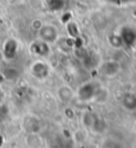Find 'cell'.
Wrapping results in <instances>:
<instances>
[{"instance_id":"obj_1","label":"cell","mask_w":136,"mask_h":148,"mask_svg":"<svg viewBox=\"0 0 136 148\" xmlns=\"http://www.w3.org/2000/svg\"><path fill=\"white\" fill-rule=\"evenodd\" d=\"M100 84L93 82V81H89L80 86L78 90H77V98L80 101L82 102H87V101H92V99L94 98V95L96 93V90L99 89Z\"/></svg>"},{"instance_id":"obj_2","label":"cell","mask_w":136,"mask_h":148,"mask_svg":"<svg viewBox=\"0 0 136 148\" xmlns=\"http://www.w3.org/2000/svg\"><path fill=\"white\" fill-rule=\"evenodd\" d=\"M37 33H39V40L47 42L48 45L57 42L59 39L58 29L52 24H43L42 28Z\"/></svg>"},{"instance_id":"obj_3","label":"cell","mask_w":136,"mask_h":148,"mask_svg":"<svg viewBox=\"0 0 136 148\" xmlns=\"http://www.w3.org/2000/svg\"><path fill=\"white\" fill-rule=\"evenodd\" d=\"M51 69L47 63H45L42 60H36L33 63V65L30 66V73L32 76L37 78V79H45L49 76Z\"/></svg>"},{"instance_id":"obj_4","label":"cell","mask_w":136,"mask_h":148,"mask_svg":"<svg viewBox=\"0 0 136 148\" xmlns=\"http://www.w3.org/2000/svg\"><path fill=\"white\" fill-rule=\"evenodd\" d=\"M3 57L6 60H12L18 53V42L14 39H7L3 45Z\"/></svg>"},{"instance_id":"obj_5","label":"cell","mask_w":136,"mask_h":148,"mask_svg":"<svg viewBox=\"0 0 136 148\" xmlns=\"http://www.w3.org/2000/svg\"><path fill=\"white\" fill-rule=\"evenodd\" d=\"M120 39L123 41V45L126 47H133L136 43V29L131 27H123L118 33Z\"/></svg>"},{"instance_id":"obj_6","label":"cell","mask_w":136,"mask_h":148,"mask_svg":"<svg viewBox=\"0 0 136 148\" xmlns=\"http://www.w3.org/2000/svg\"><path fill=\"white\" fill-rule=\"evenodd\" d=\"M99 70L105 77H115L120 71V65L116 60H107L100 65Z\"/></svg>"},{"instance_id":"obj_7","label":"cell","mask_w":136,"mask_h":148,"mask_svg":"<svg viewBox=\"0 0 136 148\" xmlns=\"http://www.w3.org/2000/svg\"><path fill=\"white\" fill-rule=\"evenodd\" d=\"M29 51H30V53H33L34 56H37V57H47L51 53L49 45L47 42H43L41 40H36L32 42Z\"/></svg>"},{"instance_id":"obj_8","label":"cell","mask_w":136,"mask_h":148,"mask_svg":"<svg viewBox=\"0 0 136 148\" xmlns=\"http://www.w3.org/2000/svg\"><path fill=\"white\" fill-rule=\"evenodd\" d=\"M24 128L27 129L28 134H39L41 128L40 119L35 116H28L24 119Z\"/></svg>"},{"instance_id":"obj_9","label":"cell","mask_w":136,"mask_h":148,"mask_svg":"<svg viewBox=\"0 0 136 148\" xmlns=\"http://www.w3.org/2000/svg\"><path fill=\"white\" fill-rule=\"evenodd\" d=\"M57 95H58L59 100L62 102L67 103V102H70L72 100V98L75 97V92L71 89L69 86H62V87L58 88Z\"/></svg>"},{"instance_id":"obj_10","label":"cell","mask_w":136,"mask_h":148,"mask_svg":"<svg viewBox=\"0 0 136 148\" xmlns=\"http://www.w3.org/2000/svg\"><path fill=\"white\" fill-rule=\"evenodd\" d=\"M96 118H98V116L94 112H92V111H84L81 116V123L86 130H92Z\"/></svg>"},{"instance_id":"obj_11","label":"cell","mask_w":136,"mask_h":148,"mask_svg":"<svg viewBox=\"0 0 136 148\" xmlns=\"http://www.w3.org/2000/svg\"><path fill=\"white\" fill-rule=\"evenodd\" d=\"M107 100H109V90H107L105 87L100 86L99 89L96 90L94 98L92 99V101L99 103V105H104V103L107 102Z\"/></svg>"},{"instance_id":"obj_12","label":"cell","mask_w":136,"mask_h":148,"mask_svg":"<svg viewBox=\"0 0 136 148\" xmlns=\"http://www.w3.org/2000/svg\"><path fill=\"white\" fill-rule=\"evenodd\" d=\"M25 145L29 148H40L42 146V138L39 134H28L25 137Z\"/></svg>"},{"instance_id":"obj_13","label":"cell","mask_w":136,"mask_h":148,"mask_svg":"<svg viewBox=\"0 0 136 148\" xmlns=\"http://www.w3.org/2000/svg\"><path fill=\"white\" fill-rule=\"evenodd\" d=\"M122 103H123V106L126 110H129V111L136 110V98H135V94L134 93H126L123 97Z\"/></svg>"},{"instance_id":"obj_14","label":"cell","mask_w":136,"mask_h":148,"mask_svg":"<svg viewBox=\"0 0 136 148\" xmlns=\"http://www.w3.org/2000/svg\"><path fill=\"white\" fill-rule=\"evenodd\" d=\"M1 75L7 81H13L19 76V70L17 68H14V66H6V68L3 70Z\"/></svg>"},{"instance_id":"obj_15","label":"cell","mask_w":136,"mask_h":148,"mask_svg":"<svg viewBox=\"0 0 136 148\" xmlns=\"http://www.w3.org/2000/svg\"><path fill=\"white\" fill-rule=\"evenodd\" d=\"M98 54L95 53H90V52H87V54L84 56V58L82 59V63L84 64L87 68H95L98 65Z\"/></svg>"},{"instance_id":"obj_16","label":"cell","mask_w":136,"mask_h":148,"mask_svg":"<svg viewBox=\"0 0 136 148\" xmlns=\"http://www.w3.org/2000/svg\"><path fill=\"white\" fill-rule=\"evenodd\" d=\"M72 138L77 145H83L88 138V132L84 129H77L72 134Z\"/></svg>"},{"instance_id":"obj_17","label":"cell","mask_w":136,"mask_h":148,"mask_svg":"<svg viewBox=\"0 0 136 148\" xmlns=\"http://www.w3.org/2000/svg\"><path fill=\"white\" fill-rule=\"evenodd\" d=\"M106 129H107V123L105 122L102 118L98 117L94 125H93V128H92V131L96 132V134H102V132L106 131Z\"/></svg>"},{"instance_id":"obj_18","label":"cell","mask_w":136,"mask_h":148,"mask_svg":"<svg viewBox=\"0 0 136 148\" xmlns=\"http://www.w3.org/2000/svg\"><path fill=\"white\" fill-rule=\"evenodd\" d=\"M47 6L52 11H62L65 7V0H47Z\"/></svg>"},{"instance_id":"obj_19","label":"cell","mask_w":136,"mask_h":148,"mask_svg":"<svg viewBox=\"0 0 136 148\" xmlns=\"http://www.w3.org/2000/svg\"><path fill=\"white\" fill-rule=\"evenodd\" d=\"M66 25V30L69 33V38H72V39H76L80 36V30H78V27L75 22H69Z\"/></svg>"},{"instance_id":"obj_20","label":"cell","mask_w":136,"mask_h":148,"mask_svg":"<svg viewBox=\"0 0 136 148\" xmlns=\"http://www.w3.org/2000/svg\"><path fill=\"white\" fill-rule=\"evenodd\" d=\"M109 43L113 47V48H122L123 45V41L120 39V36L118 34H112L109 36Z\"/></svg>"},{"instance_id":"obj_21","label":"cell","mask_w":136,"mask_h":148,"mask_svg":"<svg viewBox=\"0 0 136 148\" xmlns=\"http://www.w3.org/2000/svg\"><path fill=\"white\" fill-rule=\"evenodd\" d=\"M99 148H122V146H120V143L118 141H116V140L106 138V140H104V141L101 142Z\"/></svg>"},{"instance_id":"obj_22","label":"cell","mask_w":136,"mask_h":148,"mask_svg":"<svg viewBox=\"0 0 136 148\" xmlns=\"http://www.w3.org/2000/svg\"><path fill=\"white\" fill-rule=\"evenodd\" d=\"M42 25H43L42 21L39 19V18L33 19V21H32V23H30V27H32V29H33V30H35V32H39L40 29L42 28Z\"/></svg>"},{"instance_id":"obj_23","label":"cell","mask_w":136,"mask_h":148,"mask_svg":"<svg viewBox=\"0 0 136 148\" xmlns=\"http://www.w3.org/2000/svg\"><path fill=\"white\" fill-rule=\"evenodd\" d=\"M64 113H65V117H66V118H69V119H75V118H76V113H75V110L71 108V107H66L65 111H64Z\"/></svg>"},{"instance_id":"obj_24","label":"cell","mask_w":136,"mask_h":148,"mask_svg":"<svg viewBox=\"0 0 136 148\" xmlns=\"http://www.w3.org/2000/svg\"><path fill=\"white\" fill-rule=\"evenodd\" d=\"M113 4H117V5H125V4H133L136 3V0H110Z\"/></svg>"},{"instance_id":"obj_25","label":"cell","mask_w":136,"mask_h":148,"mask_svg":"<svg viewBox=\"0 0 136 148\" xmlns=\"http://www.w3.org/2000/svg\"><path fill=\"white\" fill-rule=\"evenodd\" d=\"M70 19H71V13L70 12H65L63 14V17H62V23L63 24H67L69 22H71Z\"/></svg>"},{"instance_id":"obj_26","label":"cell","mask_w":136,"mask_h":148,"mask_svg":"<svg viewBox=\"0 0 136 148\" xmlns=\"http://www.w3.org/2000/svg\"><path fill=\"white\" fill-rule=\"evenodd\" d=\"M4 59V57H3V52H1V49H0V62H1Z\"/></svg>"},{"instance_id":"obj_27","label":"cell","mask_w":136,"mask_h":148,"mask_svg":"<svg viewBox=\"0 0 136 148\" xmlns=\"http://www.w3.org/2000/svg\"><path fill=\"white\" fill-rule=\"evenodd\" d=\"M1 98H3V93H1V89H0V100H1Z\"/></svg>"},{"instance_id":"obj_28","label":"cell","mask_w":136,"mask_h":148,"mask_svg":"<svg viewBox=\"0 0 136 148\" xmlns=\"http://www.w3.org/2000/svg\"><path fill=\"white\" fill-rule=\"evenodd\" d=\"M0 18H1V13H0Z\"/></svg>"},{"instance_id":"obj_29","label":"cell","mask_w":136,"mask_h":148,"mask_svg":"<svg viewBox=\"0 0 136 148\" xmlns=\"http://www.w3.org/2000/svg\"><path fill=\"white\" fill-rule=\"evenodd\" d=\"M134 94H135V98H136V93H134Z\"/></svg>"}]
</instances>
